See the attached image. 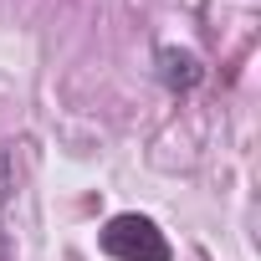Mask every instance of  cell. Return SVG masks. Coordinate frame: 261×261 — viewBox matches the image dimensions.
Segmentation results:
<instances>
[{
  "label": "cell",
  "mask_w": 261,
  "mask_h": 261,
  "mask_svg": "<svg viewBox=\"0 0 261 261\" xmlns=\"http://www.w3.org/2000/svg\"><path fill=\"white\" fill-rule=\"evenodd\" d=\"M102 251L113 256V261H169L174 251H169V241H164V230L149 220V215H113L108 225H102Z\"/></svg>",
  "instance_id": "cell-1"
},
{
  "label": "cell",
  "mask_w": 261,
  "mask_h": 261,
  "mask_svg": "<svg viewBox=\"0 0 261 261\" xmlns=\"http://www.w3.org/2000/svg\"><path fill=\"white\" fill-rule=\"evenodd\" d=\"M159 77H164V87H169V92H190V87L205 77V67H200V57H195V51L159 46Z\"/></svg>",
  "instance_id": "cell-2"
},
{
  "label": "cell",
  "mask_w": 261,
  "mask_h": 261,
  "mask_svg": "<svg viewBox=\"0 0 261 261\" xmlns=\"http://www.w3.org/2000/svg\"><path fill=\"white\" fill-rule=\"evenodd\" d=\"M11 190H16V164H11L6 149H0V215H6V205H11ZM0 261H6V236H0Z\"/></svg>",
  "instance_id": "cell-3"
}]
</instances>
